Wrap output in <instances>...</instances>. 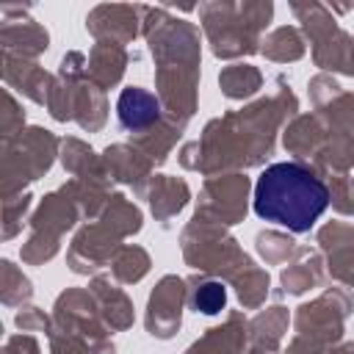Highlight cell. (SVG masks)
Returning a JSON list of instances; mask_svg holds the SVG:
<instances>
[{
    "instance_id": "2",
    "label": "cell",
    "mask_w": 354,
    "mask_h": 354,
    "mask_svg": "<svg viewBox=\"0 0 354 354\" xmlns=\"http://www.w3.org/2000/svg\"><path fill=\"white\" fill-rule=\"evenodd\" d=\"M158 116L155 100L141 88H127L119 100V122L124 127H144Z\"/></svg>"
},
{
    "instance_id": "1",
    "label": "cell",
    "mask_w": 354,
    "mask_h": 354,
    "mask_svg": "<svg viewBox=\"0 0 354 354\" xmlns=\"http://www.w3.org/2000/svg\"><path fill=\"white\" fill-rule=\"evenodd\" d=\"M329 205L326 185L299 163L268 166L254 185V213L293 232H307Z\"/></svg>"
},
{
    "instance_id": "3",
    "label": "cell",
    "mask_w": 354,
    "mask_h": 354,
    "mask_svg": "<svg viewBox=\"0 0 354 354\" xmlns=\"http://www.w3.org/2000/svg\"><path fill=\"white\" fill-rule=\"evenodd\" d=\"M196 304L205 310V313H216L221 304H224V290L218 285H207L205 296H196Z\"/></svg>"
}]
</instances>
